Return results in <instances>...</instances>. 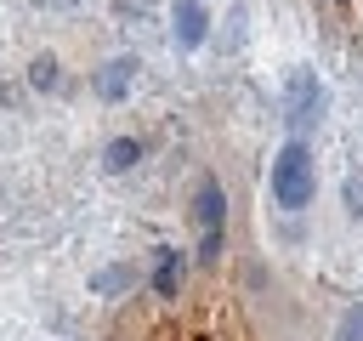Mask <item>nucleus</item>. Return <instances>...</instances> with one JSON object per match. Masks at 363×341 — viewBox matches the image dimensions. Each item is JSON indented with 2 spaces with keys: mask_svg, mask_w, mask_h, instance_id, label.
Returning a JSON list of instances; mask_svg holds the SVG:
<instances>
[{
  "mask_svg": "<svg viewBox=\"0 0 363 341\" xmlns=\"http://www.w3.org/2000/svg\"><path fill=\"white\" fill-rule=\"evenodd\" d=\"M267 188H272V205H284V210H306V205H312V193H318V165H312V153H306L301 136L272 153Z\"/></svg>",
  "mask_w": 363,
  "mask_h": 341,
  "instance_id": "f257e3e1",
  "label": "nucleus"
},
{
  "mask_svg": "<svg viewBox=\"0 0 363 341\" xmlns=\"http://www.w3.org/2000/svg\"><path fill=\"white\" fill-rule=\"evenodd\" d=\"M323 85H318V74L312 68H295L289 74V85H284V108H289V125H295V136H306L318 119H323Z\"/></svg>",
  "mask_w": 363,
  "mask_h": 341,
  "instance_id": "f03ea898",
  "label": "nucleus"
},
{
  "mask_svg": "<svg viewBox=\"0 0 363 341\" xmlns=\"http://www.w3.org/2000/svg\"><path fill=\"white\" fill-rule=\"evenodd\" d=\"M199 227H204V261H216L221 256V188L216 182H204L199 188Z\"/></svg>",
  "mask_w": 363,
  "mask_h": 341,
  "instance_id": "7ed1b4c3",
  "label": "nucleus"
},
{
  "mask_svg": "<svg viewBox=\"0 0 363 341\" xmlns=\"http://www.w3.org/2000/svg\"><path fill=\"white\" fill-rule=\"evenodd\" d=\"M170 23H176V45H182V51H193V45H204V34H210V11H204L199 0H176V11H170Z\"/></svg>",
  "mask_w": 363,
  "mask_h": 341,
  "instance_id": "20e7f679",
  "label": "nucleus"
},
{
  "mask_svg": "<svg viewBox=\"0 0 363 341\" xmlns=\"http://www.w3.org/2000/svg\"><path fill=\"white\" fill-rule=\"evenodd\" d=\"M153 290H159V296H176V290H182V250H164V256H159Z\"/></svg>",
  "mask_w": 363,
  "mask_h": 341,
  "instance_id": "39448f33",
  "label": "nucleus"
},
{
  "mask_svg": "<svg viewBox=\"0 0 363 341\" xmlns=\"http://www.w3.org/2000/svg\"><path fill=\"white\" fill-rule=\"evenodd\" d=\"M335 341H363V307H346V318H340Z\"/></svg>",
  "mask_w": 363,
  "mask_h": 341,
  "instance_id": "423d86ee",
  "label": "nucleus"
},
{
  "mask_svg": "<svg viewBox=\"0 0 363 341\" xmlns=\"http://www.w3.org/2000/svg\"><path fill=\"white\" fill-rule=\"evenodd\" d=\"M130 159H136V142H113L108 148V170H125Z\"/></svg>",
  "mask_w": 363,
  "mask_h": 341,
  "instance_id": "0eeeda50",
  "label": "nucleus"
}]
</instances>
